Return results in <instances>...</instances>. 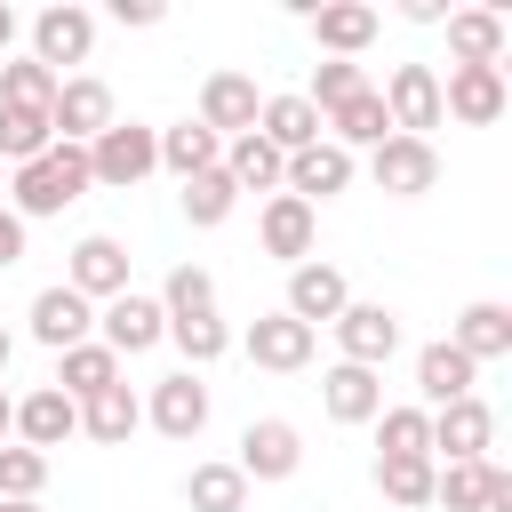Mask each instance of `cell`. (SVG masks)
<instances>
[{"mask_svg": "<svg viewBox=\"0 0 512 512\" xmlns=\"http://www.w3.org/2000/svg\"><path fill=\"white\" fill-rule=\"evenodd\" d=\"M88 184H96V176H88V144H48L40 160L16 168V216H56V208H72Z\"/></svg>", "mask_w": 512, "mask_h": 512, "instance_id": "1", "label": "cell"}, {"mask_svg": "<svg viewBox=\"0 0 512 512\" xmlns=\"http://www.w3.org/2000/svg\"><path fill=\"white\" fill-rule=\"evenodd\" d=\"M160 168V128H144V120H112L96 144H88V176L96 184H136V176H152Z\"/></svg>", "mask_w": 512, "mask_h": 512, "instance_id": "2", "label": "cell"}, {"mask_svg": "<svg viewBox=\"0 0 512 512\" xmlns=\"http://www.w3.org/2000/svg\"><path fill=\"white\" fill-rule=\"evenodd\" d=\"M368 168H376V192H392V200H424V192L440 184V152H432V136H384Z\"/></svg>", "mask_w": 512, "mask_h": 512, "instance_id": "3", "label": "cell"}, {"mask_svg": "<svg viewBox=\"0 0 512 512\" xmlns=\"http://www.w3.org/2000/svg\"><path fill=\"white\" fill-rule=\"evenodd\" d=\"M88 48H96L88 8H40L32 16V64H48L56 80H64V64H88Z\"/></svg>", "mask_w": 512, "mask_h": 512, "instance_id": "4", "label": "cell"}, {"mask_svg": "<svg viewBox=\"0 0 512 512\" xmlns=\"http://www.w3.org/2000/svg\"><path fill=\"white\" fill-rule=\"evenodd\" d=\"M112 120H120V112H112V88H104V80H64V88H56V104H48L56 144H96Z\"/></svg>", "mask_w": 512, "mask_h": 512, "instance_id": "5", "label": "cell"}, {"mask_svg": "<svg viewBox=\"0 0 512 512\" xmlns=\"http://www.w3.org/2000/svg\"><path fill=\"white\" fill-rule=\"evenodd\" d=\"M256 240H264V256H280V264L296 272V264H312L320 216H312L296 192H272V200H264V216H256Z\"/></svg>", "mask_w": 512, "mask_h": 512, "instance_id": "6", "label": "cell"}, {"mask_svg": "<svg viewBox=\"0 0 512 512\" xmlns=\"http://www.w3.org/2000/svg\"><path fill=\"white\" fill-rule=\"evenodd\" d=\"M432 504H448V512H512V480L488 456H472V464L432 472Z\"/></svg>", "mask_w": 512, "mask_h": 512, "instance_id": "7", "label": "cell"}, {"mask_svg": "<svg viewBox=\"0 0 512 512\" xmlns=\"http://www.w3.org/2000/svg\"><path fill=\"white\" fill-rule=\"evenodd\" d=\"M464 120V128H488V120H504V64H456L448 72V88H440V120Z\"/></svg>", "mask_w": 512, "mask_h": 512, "instance_id": "8", "label": "cell"}, {"mask_svg": "<svg viewBox=\"0 0 512 512\" xmlns=\"http://www.w3.org/2000/svg\"><path fill=\"white\" fill-rule=\"evenodd\" d=\"M256 112H264V96H256L248 72H208V80H200V128H208V136H248Z\"/></svg>", "mask_w": 512, "mask_h": 512, "instance_id": "9", "label": "cell"}, {"mask_svg": "<svg viewBox=\"0 0 512 512\" xmlns=\"http://www.w3.org/2000/svg\"><path fill=\"white\" fill-rule=\"evenodd\" d=\"M384 120H392V136L440 128V72H432V64H400L392 88H384Z\"/></svg>", "mask_w": 512, "mask_h": 512, "instance_id": "10", "label": "cell"}, {"mask_svg": "<svg viewBox=\"0 0 512 512\" xmlns=\"http://www.w3.org/2000/svg\"><path fill=\"white\" fill-rule=\"evenodd\" d=\"M432 448H448V464H472V456H488L496 448V408L472 392V400H448V408H432Z\"/></svg>", "mask_w": 512, "mask_h": 512, "instance_id": "11", "label": "cell"}, {"mask_svg": "<svg viewBox=\"0 0 512 512\" xmlns=\"http://www.w3.org/2000/svg\"><path fill=\"white\" fill-rule=\"evenodd\" d=\"M344 304H352V288H344V272H336V264H296V272H288V304H280V312H288V320H304L312 336H320V320L336 328V312H344Z\"/></svg>", "mask_w": 512, "mask_h": 512, "instance_id": "12", "label": "cell"}, {"mask_svg": "<svg viewBox=\"0 0 512 512\" xmlns=\"http://www.w3.org/2000/svg\"><path fill=\"white\" fill-rule=\"evenodd\" d=\"M104 352H152L160 336H168V312H160V296H136V288H120L112 304H104Z\"/></svg>", "mask_w": 512, "mask_h": 512, "instance_id": "13", "label": "cell"}, {"mask_svg": "<svg viewBox=\"0 0 512 512\" xmlns=\"http://www.w3.org/2000/svg\"><path fill=\"white\" fill-rule=\"evenodd\" d=\"M296 464H304V440H296L288 416H256V424L240 432V472H248V480H288Z\"/></svg>", "mask_w": 512, "mask_h": 512, "instance_id": "14", "label": "cell"}, {"mask_svg": "<svg viewBox=\"0 0 512 512\" xmlns=\"http://www.w3.org/2000/svg\"><path fill=\"white\" fill-rule=\"evenodd\" d=\"M336 344H344L352 368H384L392 344H400V320H392L384 304H344V312H336Z\"/></svg>", "mask_w": 512, "mask_h": 512, "instance_id": "15", "label": "cell"}, {"mask_svg": "<svg viewBox=\"0 0 512 512\" xmlns=\"http://www.w3.org/2000/svg\"><path fill=\"white\" fill-rule=\"evenodd\" d=\"M64 288H72V296H104V304H112V296L128 288V248H120L112 232H88V240L72 248V280H64Z\"/></svg>", "mask_w": 512, "mask_h": 512, "instance_id": "16", "label": "cell"}, {"mask_svg": "<svg viewBox=\"0 0 512 512\" xmlns=\"http://www.w3.org/2000/svg\"><path fill=\"white\" fill-rule=\"evenodd\" d=\"M248 360L272 368V376H296L312 360V328L288 320V312H264V320H248Z\"/></svg>", "mask_w": 512, "mask_h": 512, "instance_id": "17", "label": "cell"}, {"mask_svg": "<svg viewBox=\"0 0 512 512\" xmlns=\"http://www.w3.org/2000/svg\"><path fill=\"white\" fill-rule=\"evenodd\" d=\"M320 408H328L336 424H376V408H384V376H376V368L336 360V368L320 376Z\"/></svg>", "mask_w": 512, "mask_h": 512, "instance_id": "18", "label": "cell"}, {"mask_svg": "<svg viewBox=\"0 0 512 512\" xmlns=\"http://www.w3.org/2000/svg\"><path fill=\"white\" fill-rule=\"evenodd\" d=\"M344 184H352V152H336L328 136L304 144V152H288V192H296L304 208H312V200H336Z\"/></svg>", "mask_w": 512, "mask_h": 512, "instance_id": "19", "label": "cell"}, {"mask_svg": "<svg viewBox=\"0 0 512 512\" xmlns=\"http://www.w3.org/2000/svg\"><path fill=\"white\" fill-rule=\"evenodd\" d=\"M88 328H96L88 296H72V288H40V296H32V336H40L48 352H72V344H88Z\"/></svg>", "mask_w": 512, "mask_h": 512, "instance_id": "20", "label": "cell"}, {"mask_svg": "<svg viewBox=\"0 0 512 512\" xmlns=\"http://www.w3.org/2000/svg\"><path fill=\"white\" fill-rule=\"evenodd\" d=\"M152 424H160L168 440H192V432L208 424V384H200L192 368L160 376V384H152Z\"/></svg>", "mask_w": 512, "mask_h": 512, "instance_id": "21", "label": "cell"}, {"mask_svg": "<svg viewBox=\"0 0 512 512\" xmlns=\"http://www.w3.org/2000/svg\"><path fill=\"white\" fill-rule=\"evenodd\" d=\"M16 432H24V448H64L72 432H80V400H64L56 384H40L32 400H16Z\"/></svg>", "mask_w": 512, "mask_h": 512, "instance_id": "22", "label": "cell"}, {"mask_svg": "<svg viewBox=\"0 0 512 512\" xmlns=\"http://www.w3.org/2000/svg\"><path fill=\"white\" fill-rule=\"evenodd\" d=\"M376 8L368 0H328V8H312V40L328 48V56H360L368 40H376Z\"/></svg>", "mask_w": 512, "mask_h": 512, "instance_id": "23", "label": "cell"}, {"mask_svg": "<svg viewBox=\"0 0 512 512\" xmlns=\"http://www.w3.org/2000/svg\"><path fill=\"white\" fill-rule=\"evenodd\" d=\"M320 112L304 104V96H264V112H256V136L272 144V152H304V144H320Z\"/></svg>", "mask_w": 512, "mask_h": 512, "instance_id": "24", "label": "cell"}, {"mask_svg": "<svg viewBox=\"0 0 512 512\" xmlns=\"http://www.w3.org/2000/svg\"><path fill=\"white\" fill-rule=\"evenodd\" d=\"M472 376H480V368H472L456 344H424V352H416V392H424L432 408H448V400H472Z\"/></svg>", "mask_w": 512, "mask_h": 512, "instance_id": "25", "label": "cell"}, {"mask_svg": "<svg viewBox=\"0 0 512 512\" xmlns=\"http://www.w3.org/2000/svg\"><path fill=\"white\" fill-rule=\"evenodd\" d=\"M224 176H232L240 192H280V184H288V152H272V144L248 128V136H232V152H224Z\"/></svg>", "mask_w": 512, "mask_h": 512, "instance_id": "26", "label": "cell"}, {"mask_svg": "<svg viewBox=\"0 0 512 512\" xmlns=\"http://www.w3.org/2000/svg\"><path fill=\"white\" fill-rule=\"evenodd\" d=\"M384 136H392V120H384V96H376V88H360L352 104H336V112H328V144H336V152H352V144H368V152H376Z\"/></svg>", "mask_w": 512, "mask_h": 512, "instance_id": "27", "label": "cell"}, {"mask_svg": "<svg viewBox=\"0 0 512 512\" xmlns=\"http://www.w3.org/2000/svg\"><path fill=\"white\" fill-rule=\"evenodd\" d=\"M160 168L208 176V168H224V136H208L200 120H176V128H160Z\"/></svg>", "mask_w": 512, "mask_h": 512, "instance_id": "28", "label": "cell"}, {"mask_svg": "<svg viewBox=\"0 0 512 512\" xmlns=\"http://www.w3.org/2000/svg\"><path fill=\"white\" fill-rule=\"evenodd\" d=\"M136 424H144V408H136V392H128V384H104L96 400H80V432H88V440H104V448H120Z\"/></svg>", "mask_w": 512, "mask_h": 512, "instance_id": "29", "label": "cell"}, {"mask_svg": "<svg viewBox=\"0 0 512 512\" xmlns=\"http://www.w3.org/2000/svg\"><path fill=\"white\" fill-rule=\"evenodd\" d=\"M184 504L192 512H248V472L240 464H192L184 472Z\"/></svg>", "mask_w": 512, "mask_h": 512, "instance_id": "30", "label": "cell"}, {"mask_svg": "<svg viewBox=\"0 0 512 512\" xmlns=\"http://www.w3.org/2000/svg\"><path fill=\"white\" fill-rule=\"evenodd\" d=\"M448 48H456V64H496L504 56V16L496 8H456L448 16Z\"/></svg>", "mask_w": 512, "mask_h": 512, "instance_id": "31", "label": "cell"}, {"mask_svg": "<svg viewBox=\"0 0 512 512\" xmlns=\"http://www.w3.org/2000/svg\"><path fill=\"white\" fill-rule=\"evenodd\" d=\"M456 352L480 368V360H504L512 352V312L504 304H472L464 320H456Z\"/></svg>", "mask_w": 512, "mask_h": 512, "instance_id": "32", "label": "cell"}, {"mask_svg": "<svg viewBox=\"0 0 512 512\" xmlns=\"http://www.w3.org/2000/svg\"><path fill=\"white\" fill-rule=\"evenodd\" d=\"M104 384H120V352H104V344H72L64 368H56V392H64V400H96Z\"/></svg>", "mask_w": 512, "mask_h": 512, "instance_id": "33", "label": "cell"}, {"mask_svg": "<svg viewBox=\"0 0 512 512\" xmlns=\"http://www.w3.org/2000/svg\"><path fill=\"white\" fill-rule=\"evenodd\" d=\"M376 456H432V408H376Z\"/></svg>", "mask_w": 512, "mask_h": 512, "instance_id": "34", "label": "cell"}, {"mask_svg": "<svg viewBox=\"0 0 512 512\" xmlns=\"http://www.w3.org/2000/svg\"><path fill=\"white\" fill-rule=\"evenodd\" d=\"M56 72L48 64H32V56H16V64H0V104H16V112H48L56 104Z\"/></svg>", "mask_w": 512, "mask_h": 512, "instance_id": "35", "label": "cell"}, {"mask_svg": "<svg viewBox=\"0 0 512 512\" xmlns=\"http://www.w3.org/2000/svg\"><path fill=\"white\" fill-rule=\"evenodd\" d=\"M376 488H384L392 504L424 512V504H432V456H376Z\"/></svg>", "mask_w": 512, "mask_h": 512, "instance_id": "36", "label": "cell"}, {"mask_svg": "<svg viewBox=\"0 0 512 512\" xmlns=\"http://www.w3.org/2000/svg\"><path fill=\"white\" fill-rule=\"evenodd\" d=\"M40 488H48V456L0 440V504H40Z\"/></svg>", "mask_w": 512, "mask_h": 512, "instance_id": "37", "label": "cell"}, {"mask_svg": "<svg viewBox=\"0 0 512 512\" xmlns=\"http://www.w3.org/2000/svg\"><path fill=\"white\" fill-rule=\"evenodd\" d=\"M360 88H368V72H360L352 56H328V64L312 72V88H304V104H312V112L328 120V112H336V104H352Z\"/></svg>", "mask_w": 512, "mask_h": 512, "instance_id": "38", "label": "cell"}, {"mask_svg": "<svg viewBox=\"0 0 512 512\" xmlns=\"http://www.w3.org/2000/svg\"><path fill=\"white\" fill-rule=\"evenodd\" d=\"M168 336H176V352H184L192 368H208V360L232 344V328H224L216 312H176V320H168Z\"/></svg>", "mask_w": 512, "mask_h": 512, "instance_id": "39", "label": "cell"}, {"mask_svg": "<svg viewBox=\"0 0 512 512\" xmlns=\"http://www.w3.org/2000/svg\"><path fill=\"white\" fill-rule=\"evenodd\" d=\"M56 144V128H48V112H16V104H0V152L24 168V160H40Z\"/></svg>", "mask_w": 512, "mask_h": 512, "instance_id": "40", "label": "cell"}, {"mask_svg": "<svg viewBox=\"0 0 512 512\" xmlns=\"http://www.w3.org/2000/svg\"><path fill=\"white\" fill-rule=\"evenodd\" d=\"M232 200H240V184H232L224 168L184 176V216H192V224H224V216H232Z\"/></svg>", "mask_w": 512, "mask_h": 512, "instance_id": "41", "label": "cell"}, {"mask_svg": "<svg viewBox=\"0 0 512 512\" xmlns=\"http://www.w3.org/2000/svg\"><path fill=\"white\" fill-rule=\"evenodd\" d=\"M160 312H168V320H176V312H216V280H208L200 264H176L168 288H160Z\"/></svg>", "mask_w": 512, "mask_h": 512, "instance_id": "42", "label": "cell"}, {"mask_svg": "<svg viewBox=\"0 0 512 512\" xmlns=\"http://www.w3.org/2000/svg\"><path fill=\"white\" fill-rule=\"evenodd\" d=\"M16 256H24V216L0 208V264H16Z\"/></svg>", "mask_w": 512, "mask_h": 512, "instance_id": "43", "label": "cell"}, {"mask_svg": "<svg viewBox=\"0 0 512 512\" xmlns=\"http://www.w3.org/2000/svg\"><path fill=\"white\" fill-rule=\"evenodd\" d=\"M120 24H160V0H112Z\"/></svg>", "mask_w": 512, "mask_h": 512, "instance_id": "44", "label": "cell"}, {"mask_svg": "<svg viewBox=\"0 0 512 512\" xmlns=\"http://www.w3.org/2000/svg\"><path fill=\"white\" fill-rule=\"evenodd\" d=\"M8 40H16V16H8V8H0V56H8Z\"/></svg>", "mask_w": 512, "mask_h": 512, "instance_id": "45", "label": "cell"}, {"mask_svg": "<svg viewBox=\"0 0 512 512\" xmlns=\"http://www.w3.org/2000/svg\"><path fill=\"white\" fill-rule=\"evenodd\" d=\"M8 424H16V408H8V392H0V440H8Z\"/></svg>", "mask_w": 512, "mask_h": 512, "instance_id": "46", "label": "cell"}, {"mask_svg": "<svg viewBox=\"0 0 512 512\" xmlns=\"http://www.w3.org/2000/svg\"><path fill=\"white\" fill-rule=\"evenodd\" d=\"M8 352H16V344H8V328H0V368H8Z\"/></svg>", "mask_w": 512, "mask_h": 512, "instance_id": "47", "label": "cell"}, {"mask_svg": "<svg viewBox=\"0 0 512 512\" xmlns=\"http://www.w3.org/2000/svg\"><path fill=\"white\" fill-rule=\"evenodd\" d=\"M0 512H40V504H0Z\"/></svg>", "mask_w": 512, "mask_h": 512, "instance_id": "48", "label": "cell"}]
</instances>
